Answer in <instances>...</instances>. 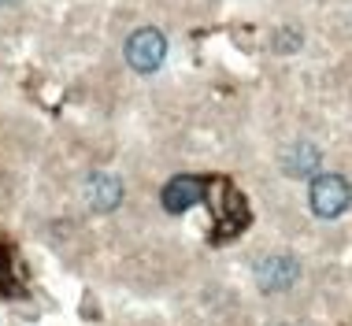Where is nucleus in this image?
<instances>
[{"instance_id": "obj_3", "label": "nucleus", "mask_w": 352, "mask_h": 326, "mask_svg": "<svg viewBox=\"0 0 352 326\" xmlns=\"http://www.w3.org/2000/svg\"><path fill=\"white\" fill-rule=\"evenodd\" d=\"M297 260H289V256H267L260 267H256V282H260V290L267 293H282L289 290L293 282H297Z\"/></svg>"}, {"instance_id": "obj_2", "label": "nucleus", "mask_w": 352, "mask_h": 326, "mask_svg": "<svg viewBox=\"0 0 352 326\" xmlns=\"http://www.w3.org/2000/svg\"><path fill=\"white\" fill-rule=\"evenodd\" d=\"M167 56V37L160 30H138L134 37L126 41V60L134 71H156L160 63H164Z\"/></svg>"}, {"instance_id": "obj_7", "label": "nucleus", "mask_w": 352, "mask_h": 326, "mask_svg": "<svg viewBox=\"0 0 352 326\" xmlns=\"http://www.w3.org/2000/svg\"><path fill=\"white\" fill-rule=\"evenodd\" d=\"M0 4H12V0H0Z\"/></svg>"}, {"instance_id": "obj_1", "label": "nucleus", "mask_w": 352, "mask_h": 326, "mask_svg": "<svg viewBox=\"0 0 352 326\" xmlns=\"http://www.w3.org/2000/svg\"><path fill=\"white\" fill-rule=\"evenodd\" d=\"M352 189L341 175H316L311 178V212L319 219H338L349 208Z\"/></svg>"}, {"instance_id": "obj_6", "label": "nucleus", "mask_w": 352, "mask_h": 326, "mask_svg": "<svg viewBox=\"0 0 352 326\" xmlns=\"http://www.w3.org/2000/svg\"><path fill=\"white\" fill-rule=\"evenodd\" d=\"M285 167H289L293 175H311V171L319 167V149H311V145L289 149V160H285Z\"/></svg>"}, {"instance_id": "obj_5", "label": "nucleus", "mask_w": 352, "mask_h": 326, "mask_svg": "<svg viewBox=\"0 0 352 326\" xmlns=\"http://www.w3.org/2000/svg\"><path fill=\"white\" fill-rule=\"evenodd\" d=\"M85 197H89V204L97 208V212H111L122 200V186H119L116 175H93L89 186H85Z\"/></svg>"}, {"instance_id": "obj_4", "label": "nucleus", "mask_w": 352, "mask_h": 326, "mask_svg": "<svg viewBox=\"0 0 352 326\" xmlns=\"http://www.w3.org/2000/svg\"><path fill=\"white\" fill-rule=\"evenodd\" d=\"M201 197H204L201 182L193 175H178V178H170V186L164 189V208L167 212H186V208H193Z\"/></svg>"}]
</instances>
